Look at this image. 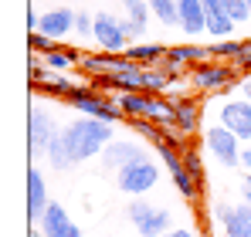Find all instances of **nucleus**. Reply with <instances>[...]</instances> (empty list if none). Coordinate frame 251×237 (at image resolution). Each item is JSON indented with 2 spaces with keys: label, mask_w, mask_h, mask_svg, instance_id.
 Listing matches in <instances>:
<instances>
[{
  "label": "nucleus",
  "mask_w": 251,
  "mask_h": 237,
  "mask_svg": "<svg viewBox=\"0 0 251 237\" xmlns=\"http://www.w3.org/2000/svg\"><path fill=\"white\" fill-rule=\"evenodd\" d=\"M61 139H65L72 166H78L85 159H95L105 153V146L112 142V125L82 116V118H72L68 125H61Z\"/></svg>",
  "instance_id": "nucleus-1"
},
{
  "label": "nucleus",
  "mask_w": 251,
  "mask_h": 237,
  "mask_svg": "<svg viewBox=\"0 0 251 237\" xmlns=\"http://www.w3.org/2000/svg\"><path fill=\"white\" fill-rule=\"evenodd\" d=\"M65 102H68L75 112H82L85 118H99V122H109V125H116L119 118H126L123 112H119V105H116V98H109L105 92H99L92 81H78Z\"/></svg>",
  "instance_id": "nucleus-2"
},
{
  "label": "nucleus",
  "mask_w": 251,
  "mask_h": 237,
  "mask_svg": "<svg viewBox=\"0 0 251 237\" xmlns=\"http://www.w3.org/2000/svg\"><path fill=\"white\" fill-rule=\"evenodd\" d=\"M126 217L132 220L136 234L139 237H167L173 231V213L167 207H153L143 197H136L129 207H126Z\"/></svg>",
  "instance_id": "nucleus-3"
},
{
  "label": "nucleus",
  "mask_w": 251,
  "mask_h": 237,
  "mask_svg": "<svg viewBox=\"0 0 251 237\" xmlns=\"http://www.w3.org/2000/svg\"><path fill=\"white\" fill-rule=\"evenodd\" d=\"M238 68L227 65V61H204L197 68H190V85L197 92H221V95H231L234 81H238Z\"/></svg>",
  "instance_id": "nucleus-4"
},
{
  "label": "nucleus",
  "mask_w": 251,
  "mask_h": 237,
  "mask_svg": "<svg viewBox=\"0 0 251 237\" xmlns=\"http://www.w3.org/2000/svg\"><path fill=\"white\" fill-rule=\"evenodd\" d=\"M156 183H160V166H156L153 159L132 163V166H126V169H119V173H116V187H119L123 193H132V197L150 193Z\"/></svg>",
  "instance_id": "nucleus-5"
},
{
  "label": "nucleus",
  "mask_w": 251,
  "mask_h": 237,
  "mask_svg": "<svg viewBox=\"0 0 251 237\" xmlns=\"http://www.w3.org/2000/svg\"><path fill=\"white\" fill-rule=\"evenodd\" d=\"M204 146L210 149V156L217 159L221 166H227V169L241 166V139H238L231 129H224L221 122L210 125V129H204Z\"/></svg>",
  "instance_id": "nucleus-6"
},
{
  "label": "nucleus",
  "mask_w": 251,
  "mask_h": 237,
  "mask_svg": "<svg viewBox=\"0 0 251 237\" xmlns=\"http://www.w3.org/2000/svg\"><path fill=\"white\" fill-rule=\"evenodd\" d=\"M54 136H58L54 118L34 102V105H31V116H27V153H31V159L48 156V146H51Z\"/></svg>",
  "instance_id": "nucleus-7"
},
{
  "label": "nucleus",
  "mask_w": 251,
  "mask_h": 237,
  "mask_svg": "<svg viewBox=\"0 0 251 237\" xmlns=\"http://www.w3.org/2000/svg\"><path fill=\"white\" fill-rule=\"evenodd\" d=\"M126 31H123V17L109 14V10H99L95 14V44L109 54H126Z\"/></svg>",
  "instance_id": "nucleus-8"
},
{
  "label": "nucleus",
  "mask_w": 251,
  "mask_h": 237,
  "mask_svg": "<svg viewBox=\"0 0 251 237\" xmlns=\"http://www.w3.org/2000/svg\"><path fill=\"white\" fill-rule=\"evenodd\" d=\"M143 159H150V153H146V146H143V142L112 139V142L105 146V153H102V166H105V169H112V173H119V169L132 166V163H143Z\"/></svg>",
  "instance_id": "nucleus-9"
},
{
  "label": "nucleus",
  "mask_w": 251,
  "mask_h": 237,
  "mask_svg": "<svg viewBox=\"0 0 251 237\" xmlns=\"http://www.w3.org/2000/svg\"><path fill=\"white\" fill-rule=\"evenodd\" d=\"M217 118H221V125L231 129L238 139L251 142V102L248 98H227V102L221 105Z\"/></svg>",
  "instance_id": "nucleus-10"
},
{
  "label": "nucleus",
  "mask_w": 251,
  "mask_h": 237,
  "mask_svg": "<svg viewBox=\"0 0 251 237\" xmlns=\"http://www.w3.org/2000/svg\"><path fill=\"white\" fill-rule=\"evenodd\" d=\"M132 61L126 58V54H109V51H88V54H82V68L88 78H109V75H119V71H126Z\"/></svg>",
  "instance_id": "nucleus-11"
},
{
  "label": "nucleus",
  "mask_w": 251,
  "mask_h": 237,
  "mask_svg": "<svg viewBox=\"0 0 251 237\" xmlns=\"http://www.w3.org/2000/svg\"><path fill=\"white\" fill-rule=\"evenodd\" d=\"M214 217L221 220V227H224L227 237H251V207L248 203H238V207L217 203L214 207Z\"/></svg>",
  "instance_id": "nucleus-12"
},
{
  "label": "nucleus",
  "mask_w": 251,
  "mask_h": 237,
  "mask_svg": "<svg viewBox=\"0 0 251 237\" xmlns=\"http://www.w3.org/2000/svg\"><path fill=\"white\" fill-rule=\"evenodd\" d=\"M48 207H51V200H48V183H44L41 169L38 166H27V220L31 224H41Z\"/></svg>",
  "instance_id": "nucleus-13"
},
{
  "label": "nucleus",
  "mask_w": 251,
  "mask_h": 237,
  "mask_svg": "<svg viewBox=\"0 0 251 237\" xmlns=\"http://www.w3.org/2000/svg\"><path fill=\"white\" fill-rule=\"evenodd\" d=\"M41 234L44 237H82V227L68 217V210L61 203H51L41 217Z\"/></svg>",
  "instance_id": "nucleus-14"
},
{
  "label": "nucleus",
  "mask_w": 251,
  "mask_h": 237,
  "mask_svg": "<svg viewBox=\"0 0 251 237\" xmlns=\"http://www.w3.org/2000/svg\"><path fill=\"white\" fill-rule=\"evenodd\" d=\"M75 14H78V10H68V7H51L48 14H41L38 31H41V34H48V38H54L58 44H61V41L75 31Z\"/></svg>",
  "instance_id": "nucleus-15"
},
{
  "label": "nucleus",
  "mask_w": 251,
  "mask_h": 237,
  "mask_svg": "<svg viewBox=\"0 0 251 237\" xmlns=\"http://www.w3.org/2000/svg\"><path fill=\"white\" fill-rule=\"evenodd\" d=\"M176 7H180V31L187 38L207 34V17H204V3L201 0H176Z\"/></svg>",
  "instance_id": "nucleus-16"
},
{
  "label": "nucleus",
  "mask_w": 251,
  "mask_h": 237,
  "mask_svg": "<svg viewBox=\"0 0 251 237\" xmlns=\"http://www.w3.org/2000/svg\"><path fill=\"white\" fill-rule=\"evenodd\" d=\"M201 3H204V17H207V34L217 41H227L234 31V21L224 10V3L221 0H201Z\"/></svg>",
  "instance_id": "nucleus-17"
},
{
  "label": "nucleus",
  "mask_w": 251,
  "mask_h": 237,
  "mask_svg": "<svg viewBox=\"0 0 251 237\" xmlns=\"http://www.w3.org/2000/svg\"><path fill=\"white\" fill-rule=\"evenodd\" d=\"M173 105H176V132L180 136H194L201 129V105H197V98L176 95Z\"/></svg>",
  "instance_id": "nucleus-18"
},
{
  "label": "nucleus",
  "mask_w": 251,
  "mask_h": 237,
  "mask_svg": "<svg viewBox=\"0 0 251 237\" xmlns=\"http://www.w3.org/2000/svg\"><path fill=\"white\" fill-rule=\"evenodd\" d=\"M41 65L51 68V71H58V75H65V71H72V68L82 65V51H78V47H68V44H58L51 54L41 58Z\"/></svg>",
  "instance_id": "nucleus-19"
},
{
  "label": "nucleus",
  "mask_w": 251,
  "mask_h": 237,
  "mask_svg": "<svg viewBox=\"0 0 251 237\" xmlns=\"http://www.w3.org/2000/svg\"><path fill=\"white\" fill-rule=\"evenodd\" d=\"M150 102H153V95H146V92H123V95H116V105H119V112L129 118H146L150 116Z\"/></svg>",
  "instance_id": "nucleus-20"
},
{
  "label": "nucleus",
  "mask_w": 251,
  "mask_h": 237,
  "mask_svg": "<svg viewBox=\"0 0 251 237\" xmlns=\"http://www.w3.org/2000/svg\"><path fill=\"white\" fill-rule=\"evenodd\" d=\"M126 58L139 68H160V61L167 58V47L163 44H132L126 51Z\"/></svg>",
  "instance_id": "nucleus-21"
},
{
  "label": "nucleus",
  "mask_w": 251,
  "mask_h": 237,
  "mask_svg": "<svg viewBox=\"0 0 251 237\" xmlns=\"http://www.w3.org/2000/svg\"><path fill=\"white\" fill-rule=\"evenodd\" d=\"M167 58L180 61V65H187V68H197V65L210 61V51H207V47H201V44H173V47H167Z\"/></svg>",
  "instance_id": "nucleus-22"
},
{
  "label": "nucleus",
  "mask_w": 251,
  "mask_h": 237,
  "mask_svg": "<svg viewBox=\"0 0 251 237\" xmlns=\"http://www.w3.org/2000/svg\"><path fill=\"white\" fill-rule=\"evenodd\" d=\"M146 3H150V14L163 27H180V7H176V0H146Z\"/></svg>",
  "instance_id": "nucleus-23"
},
{
  "label": "nucleus",
  "mask_w": 251,
  "mask_h": 237,
  "mask_svg": "<svg viewBox=\"0 0 251 237\" xmlns=\"http://www.w3.org/2000/svg\"><path fill=\"white\" fill-rule=\"evenodd\" d=\"M170 176H173V187H176V193L183 200H197L201 193V183L187 173V166H176V169H170Z\"/></svg>",
  "instance_id": "nucleus-24"
},
{
  "label": "nucleus",
  "mask_w": 251,
  "mask_h": 237,
  "mask_svg": "<svg viewBox=\"0 0 251 237\" xmlns=\"http://www.w3.org/2000/svg\"><path fill=\"white\" fill-rule=\"evenodd\" d=\"M210 58H217V61H227V65H234L238 58H241V51H245V41H214L207 47Z\"/></svg>",
  "instance_id": "nucleus-25"
},
{
  "label": "nucleus",
  "mask_w": 251,
  "mask_h": 237,
  "mask_svg": "<svg viewBox=\"0 0 251 237\" xmlns=\"http://www.w3.org/2000/svg\"><path fill=\"white\" fill-rule=\"evenodd\" d=\"M123 10H126V21L132 27H139L146 34V21H150V3L146 0H123Z\"/></svg>",
  "instance_id": "nucleus-26"
},
{
  "label": "nucleus",
  "mask_w": 251,
  "mask_h": 237,
  "mask_svg": "<svg viewBox=\"0 0 251 237\" xmlns=\"http://www.w3.org/2000/svg\"><path fill=\"white\" fill-rule=\"evenodd\" d=\"M129 125H132V132H136L139 139H146V142H153V146H160L163 136H167V129H160V125L150 122V118H129Z\"/></svg>",
  "instance_id": "nucleus-27"
},
{
  "label": "nucleus",
  "mask_w": 251,
  "mask_h": 237,
  "mask_svg": "<svg viewBox=\"0 0 251 237\" xmlns=\"http://www.w3.org/2000/svg\"><path fill=\"white\" fill-rule=\"evenodd\" d=\"M48 163H51L54 169H68V166H72L68 149H65V139H61V129H58V136H54L51 146H48Z\"/></svg>",
  "instance_id": "nucleus-28"
},
{
  "label": "nucleus",
  "mask_w": 251,
  "mask_h": 237,
  "mask_svg": "<svg viewBox=\"0 0 251 237\" xmlns=\"http://www.w3.org/2000/svg\"><path fill=\"white\" fill-rule=\"evenodd\" d=\"M183 166H187V173H190V176H194V180L204 187V159H201V153H197L194 146L183 153Z\"/></svg>",
  "instance_id": "nucleus-29"
},
{
  "label": "nucleus",
  "mask_w": 251,
  "mask_h": 237,
  "mask_svg": "<svg viewBox=\"0 0 251 237\" xmlns=\"http://www.w3.org/2000/svg\"><path fill=\"white\" fill-rule=\"evenodd\" d=\"M58 47V41L54 38H48V34H41V31H31V54H51Z\"/></svg>",
  "instance_id": "nucleus-30"
},
{
  "label": "nucleus",
  "mask_w": 251,
  "mask_h": 237,
  "mask_svg": "<svg viewBox=\"0 0 251 237\" xmlns=\"http://www.w3.org/2000/svg\"><path fill=\"white\" fill-rule=\"evenodd\" d=\"M75 34L78 38H95V17L88 10H78L75 14Z\"/></svg>",
  "instance_id": "nucleus-31"
},
{
  "label": "nucleus",
  "mask_w": 251,
  "mask_h": 237,
  "mask_svg": "<svg viewBox=\"0 0 251 237\" xmlns=\"http://www.w3.org/2000/svg\"><path fill=\"white\" fill-rule=\"evenodd\" d=\"M221 3H224V10L231 14V21H234V24H241V21H248V17H251V10H248V3H245V0H221Z\"/></svg>",
  "instance_id": "nucleus-32"
},
{
  "label": "nucleus",
  "mask_w": 251,
  "mask_h": 237,
  "mask_svg": "<svg viewBox=\"0 0 251 237\" xmlns=\"http://www.w3.org/2000/svg\"><path fill=\"white\" fill-rule=\"evenodd\" d=\"M234 68H238V71H245V75H251V38L245 41V51H241V58L234 61Z\"/></svg>",
  "instance_id": "nucleus-33"
},
{
  "label": "nucleus",
  "mask_w": 251,
  "mask_h": 237,
  "mask_svg": "<svg viewBox=\"0 0 251 237\" xmlns=\"http://www.w3.org/2000/svg\"><path fill=\"white\" fill-rule=\"evenodd\" d=\"M238 88H241V98H248V102H251V75H245V78L238 81Z\"/></svg>",
  "instance_id": "nucleus-34"
},
{
  "label": "nucleus",
  "mask_w": 251,
  "mask_h": 237,
  "mask_svg": "<svg viewBox=\"0 0 251 237\" xmlns=\"http://www.w3.org/2000/svg\"><path fill=\"white\" fill-rule=\"evenodd\" d=\"M167 237H201V234H197V231H190V227H173Z\"/></svg>",
  "instance_id": "nucleus-35"
},
{
  "label": "nucleus",
  "mask_w": 251,
  "mask_h": 237,
  "mask_svg": "<svg viewBox=\"0 0 251 237\" xmlns=\"http://www.w3.org/2000/svg\"><path fill=\"white\" fill-rule=\"evenodd\" d=\"M241 169H245V173H251V146H245V149H241Z\"/></svg>",
  "instance_id": "nucleus-36"
},
{
  "label": "nucleus",
  "mask_w": 251,
  "mask_h": 237,
  "mask_svg": "<svg viewBox=\"0 0 251 237\" xmlns=\"http://www.w3.org/2000/svg\"><path fill=\"white\" fill-rule=\"evenodd\" d=\"M245 187H251V173H248V176H245Z\"/></svg>",
  "instance_id": "nucleus-37"
},
{
  "label": "nucleus",
  "mask_w": 251,
  "mask_h": 237,
  "mask_svg": "<svg viewBox=\"0 0 251 237\" xmlns=\"http://www.w3.org/2000/svg\"><path fill=\"white\" fill-rule=\"evenodd\" d=\"M245 3H248V10H251V0H245Z\"/></svg>",
  "instance_id": "nucleus-38"
}]
</instances>
